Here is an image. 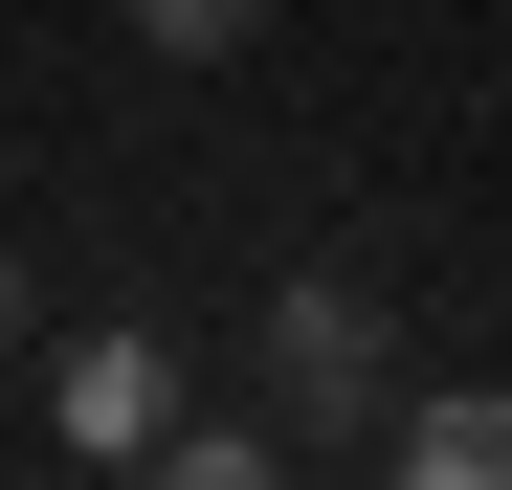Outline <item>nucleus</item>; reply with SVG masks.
<instances>
[{
  "label": "nucleus",
  "mask_w": 512,
  "mask_h": 490,
  "mask_svg": "<svg viewBox=\"0 0 512 490\" xmlns=\"http://www.w3.org/2000/svg\"><path fill=\"white\" fill-rule=\"evenodd\" d=\"M268 379H290V424H401V401H379V312H357V290H290Z\"/></svg>",
  "instance_id": "2"
},
{
  "label": "nucleus",
  "mask_w": 512,
  "mask_h": 490,
  "mask_svg": "<svg viewBox=\"0 0 512 490\" xmlns=\"http://www.w3.org/2000/svg\"><path fill=\"white\" fill-rule=\"evenodd\" d=\"M379 490H512V379H446L379 424Z\"/></svg>",
  "instance_id": "3"
},
{
  "label": "nucleus",
  "mask_w": 512,
  "mask_h": 490,
  "mask_svg": "<svg viewBox=\"0 0 512 490\" xmlns=\"http://www.w3.org/2000/svg\"><path fill=\"white\" fill-rule=\"evenodd\" d=\"M268 0H134V45H245Z\"/></svg>",
  "instance_id": "5"
},
{
  "label": "nucleus",
  "mask_w": 512,
  "mask_h": 490,
  "mask_svg": "<svg viewBox=\"0 0 512 490\" xmlns=\"http://www.w3.org/2000/svg\"><path fill=\"white\" fill-rule=\"evenodd\" d=\"M45 424L90 446V468H156V424H179V357H156V335H67V379H45Z\"/></svg>",
  "instance_id": "1"
},
{
  "label": "nucleus",
  "mask_w": 512,
  "mask_h": 490,
  "mask_svg": "<svg viewBox=\"0 0 512 490\" xmlns=\"http://www.w3.org/2000/svg\"><path fill=\"white\" fill-rule=\"evenodd\" d=\"M134 490H290V446L268 424H201V401H179V424H156V468Z\"/></svg>",
  "instance_id": "4"
},
{
  "label": "nucleus",
  "mask_w": 512,
  "mask_h": 490,
  "mask_svg": "<svg viewBox=\"0 0 512 490\" xmlns=\"http://www.w3.org/2000/svg\"><path fill=\"white\" fill-rule=\"evenodd\" d=\"M0 335H23V245H0Z\"/></svg>",
  "instance_id": "6"
}]
</instances>
